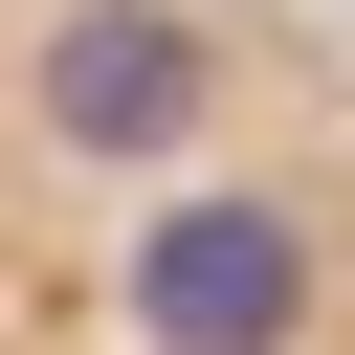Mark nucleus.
<instances>
[{
  "instance_id": "f257e3e1",
  "label": "nucleus",
  "mask_w": 355,
  "mask_h": 355,
  "mask_svg": "<svg viewBox=\"0 0 355 355\" xmlns=\"http://www.w3.org/2000/svg\"><path fill=\"white\" fill-rule=\"evenodd\" d=\"M0 355H355V0H0Z\"/></svg>"
}]
</instances>
